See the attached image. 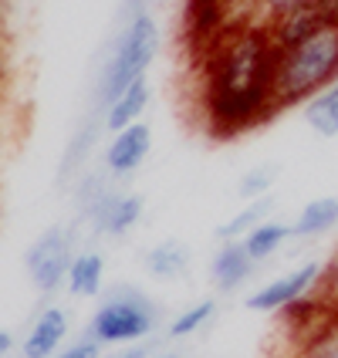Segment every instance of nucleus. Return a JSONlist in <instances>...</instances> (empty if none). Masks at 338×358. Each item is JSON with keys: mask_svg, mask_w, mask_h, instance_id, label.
Instances as JSON below:
<instances>
[{"mask_svg": "<svg viewBox=\"0 0 338 358\" xmlns=\"http://www.w3.org/2000/svg\"><path fill=\"white\" fill-rule=\"evenodd\" d=\"M199 55V112L213 139H234L278 115L274 41L267 24L240 20Z\"/></svg>", "mask_w": 338, "mask_h": 358, "instance_id": "1", "label": "nucleus"}, {"mask_svg": "<svg viewBox=\"0 0 338 358\" xmlns=\"http://www.w3.org/2000/svg\"><path fill=\"white\" fill-rule=\"evenodd\" d=\"M338 81V24H325L301 38L291 48H274V105L304 108L321 95L328 85Z\"/></svg>", "mask_w": 338, "mask_h": 358, "instance_id": "2", "label": "nucleus"}, {"mask_svg": "<svg viewBox=\"0 0 338 358\" xmlns=\"http://www.w3.org/2000/svg\"><path fill=\"white\" fill-rule=\"evenodd\" d=\"M162 48V31L153 10H139L132 14L129 24L122 27V34L112 44V55L105 58V68L99 75V88H95V105L108 108L119 99L129 85L146 78V71L153 68V61Z\"/></svg>", "mask_w": 338, "mask_h": 358, "instance_id": "3", "label": "nucleus"}, {"mask_svg": "<svg viewBox=\"0 0 338 358\" xmlns=\"http://www.w3.org/2000/svg\"><path fill=\"white\" fill-rule=\"evenodd\" d=\"M160 304L149 298L146 291L132 284H115L112 291H105L95 308V315L88 318L85 338L99 341L101 348H122V345H139L149 341L160 328Z\"/></svg>", "mask_w": 338, "mask_h": 358, "instance_id": "4", "label": "nucleus"}, {"mask_svg": "<svg viewBox=\"0 0 338 358\" xmlns=\"http://www.w3.org/2000/svg\"><path fill=\"white\" fill-rule=\"evenodd\" d=\"M78 257V227L75 223H55L41 234L27 254H24V271L41 294H55L68 280V267Z\"/></svg>", "mask_w": 338, "mask_h": 358, "instance_id": "5", "label": "nucleus"}, {"mask_svg": "<svg viewBox=\"0 0 338 358\" xmlns=\"http://www.w3.org/2000/svg\"><path fill=\"white\" fill-rule=\"evenodd\" d=\"M321 271H325V264H318V260H304V264H298V267H291V271L278 274L274 280L260 284L254 294H247L244 308H247V311H260V315L288 311V308H295V304H301V301L315 298Z\"/></svg>", "mask_w": 338, "mask_h": 358, "instance_id": "6", "label": "nucleus"}, {"mask_svg": "<svg viewBox=\"0 0 338 358\" xmlns=\"http://www.w3.org/2000/svg\"><path fill=\"white\" fill-rule=\"evenodd\" d=\"M240 20H254L251 0H186V38L199 51Z\"/></svg>", "mask_w": 338, "mask_h": 358, "instance_id": "7", "label": "nucleus"}, {"mask_svg": "<svg viewBox=\"0 0 338 358\" xmlns=\"http://www.w3.org/2000/svg\"><path fill=\"white\" fill-rule=\"evenodd\" d=\"M153 152V129L139 122V125H129L115 132L108 145H105V156H101V166H105V176L112 182H122V179H132L139 173V166L149 159Z\"/></svg>", "mask_w": 338, "mask_h": 358, "instance_id": "8", "label": "nucleus"}, {"mask_svg": "<svg viewBox=\"0 0 338 358\" xmlns=\"http://www.w3.org/2000/svg\"><path fill=\"white\" fill-rule=\"evenodd\" d=\"M68 331H71L68 311L58 308V304H51V308H44L38 318L31 321L27 335L20 341V355L24 358H55L61 348H64Z\"/></svg>", "mask_w": 338, "mask_h": 358, "instance_id": "9", "label": "nucleus"}, {"mask_svg": "<svg viewBox=\"0 0 338 358\" xmlns=\"http://www.w3.org/2000/svg\"><path fill=\"white\" fill-rule=\"evenodd\" d=\"M142 213H146V199L139 193H122V189H115L88 223H92V230L99 237H125V234H132L139 227Z\"/></svg>", "mask_w": 338, "mask_h": 358, "instance_id": "10", "label": "nucleus"}, {"mask_svg": "<svg viewBox=\"0 0 338 358\" xmlns=\"http://www.w3.org/2000/svg\"><path fill=\"white\" fill-rule=\"evenodd\" d=\"M254 271H258V264L254 257L247 254V247H244V240H227V243H220L213 260H210V278L217 284V291H237L244 287L247 280L254 278Z\"/></svg>", "mask_w": 338, "mask_h": 358, "instance_id": "11", "label": "nucleus"}, {"mask_svg": "<svg viewBox=\"0 0 338 358\" xmlns=\"http://www.w3.org/2000/svg\"><path fill=\"white\" fill-rule=\"evenodd\" d=\"M149 101H153V88H149V78H142L136 85H129L108 108H101V125L112 136L122 132V129H129V125H139L146 108H149Z\"/></svg>", "mask_w": 338, "mask_h": 358, "instance_id": "12", "label": "nucleus"}, {"mask_svg": "<svg viewBox=\"0 0 338 358\" xmlns=\"http://www.w3.org/2000/svg\"><path fill=\"white\" fill-rule=\"evenodd\" d=\"M64 291L71 298H101L105 294V254L95 250V247L78 250V257L68 267Z\"/></svg>", "mask_w": 338, "mask_h": 358, "instance_id": "13", "label": "nucleus"}, {"mask_svg": "<svg viewBox=\"0 0 338 358\" xmlns=\"http://www.w3.org/2000/svg\"><path fill=\"white\" fill-rule=\"evenodd\" d=\"M146 271H149V278L156 280H179L190 274V267H193V250L183 243V240H160L156 247H149L146 250Z\"/></svg>", "mask_w": 338, "mask_h": 358, "instance_id": "14", "label": "nucleus"}, {"mask_svg": "<svg viewBox=\"0 0 338 358\" xmlns=\"http://www.w3.org/2000/svg\"><path fill=\"white\" fill-rule=\"evenodd\" d=\"M338 227V196H315L291 220V230L298 240H318Z\"/></svg>", "mask_w": 338, "mask_h": 358, "instance_id": "15", "label": "nucleus"}, {"mask_svg": "<svg viewBox=\"0 0 338 358\" xmlns=\"http://www.w3.org/2000/svg\"><path fill=\"white\" fill-rule=\"evenodd\" d=\"M291 358H338V311H325L304 335H298Z\"/></svg>", "mask_w": 338, "mask_h": 358, "instance_id": "16", "label": "nucleus"}, {"mask_svg": "<svg viewBox=\"0 0 338 358\" xmlns=\"http://www.w3.org/2000/svg\"><path fill=\"white\" fill-rule=\"evenodd\" d=\"M291 237H295L291 223H284V220H264L260 227H254V230L244 237V247H247V254L254 257V264H264V260L274 257Z\"/></svg>", "mask_w": 338, "mask_h": 358, "instance_id": "17", "label": "nucleus"}, {"mask_svg": "<svg viewBox=\"0 0 338 358\" xmlns=\"http://www.w3.org/2000/svg\"><path fill=\"white\" fill-rule=\"evenodd\" d=\"M271 210H274V196H260V199L244 203L234 217L223 220L217 227V240L220 243H227V240H244L254 227H260L264 220H271Z\"/></svg>", "mask_w": 338, "mask_h": 358, "instance_id": "18", "label": "nucleus"}, {"mask_svg": "<svg viewBox=\"0 0 338 358\" xmlns=\"http://www.w3.org/2000/svg\"><path fill=\"white\" fill-rule=\"evenodd\" d=\"M304 122L321 139H338V81L304 105Z\"/></svg>", "mask_w": 338, "mask_h": 358, "instance_id": "19", "label": "nucleus"}, {"mask_svg": "<svg viewBox=\"0 0 338 358\" xmlns=\"http://www.w3.org/2000/svg\"><path fill=\"white\" fill-rule=\"evenodd\" d=\"M217 318V301L213 298H203V301H193L190 308H183L176 318L169 321V328H166V338H190V335H197V331H203L210 321Z\"/></svg>", "mask_w": 338, "mask_h": 358, "instance_id": "20", "label": "nucleus"}, {"mask_svg": "<svg viewBox=\"0 0 338 358\" xmlns=\"http://www.w3.org/2000/svg\"><path fill=\"white\" fill-rule=\"evenodd\" d=\"M281 169L278 162H260L254 169H247L237 182V193L244 203H251V199H260V196H271V186L278 182Z\"/></svg>", "mask_w": 338, "mask_h": 358, "instance_id": "21", "label": "nucleus"}, {"mask_svg": "<svg viewBox=\"0 0 338 358\" xmlns=\"http://www.w3.org/2000/svg\"><path fill=\"white\" fill-rule=\"evenodd\" d=\"M308 7H311V0H251V14L260 24H274V20L308 10Z\"/></svg>", "mask_w": 338, "mask_h": 358, "instance_id": "22", "label": "nucleus"}, {"mask_svg": "<svg viewBox=\"0 0 338 358\" xmlns=\"http://www.w3.org/2000/svg\"><path fill=\"white\" fill-rule=\"evenodd\" d=\"M315 301H318L325 311H338V254L321 271L318 291H315Z\"/></svg>", "mask_w": 338, "mask_h": 358, "instance_id": "23", "label": "nucleus"}, {"mask_svg": "<svg viewBox=\"0 0 338 358\" xmlns=\"http://www.w3.org/2000/svg\"><path fill=\"white\" fill-rule=\"evenodd\" d=\"M95 132H99V125L95 122H88L85 129H81L78 136H75V142H71V149L64 152V162H61V173H71L75 166H78L85 156H88V149H92V142H95Z\"/></svg>", "mask_w": 338, "mask_h": 358, "instance_id": "24", "label": "nucleus"}, {"mask_svg": "<svg viewBox=\"0 0 338 358\" xmlns=\"http://www.w3.org/2000/svg\"><path fill=\"white\" fill-rule=\"evenodd\" d=\"M55 358H105V348H101L99 341H92V338H75L71 345H64L58 355Z\"/></svg>", "mask_w": 338, "mask_h": 358, "instance_id": "25", "label": "nucleus"}, {"mask_svg": "<svg viewBox=\"0 0 338 358\" xmlns=\"http://www.w3.org/2000/svg\"><path fill=\"white\" fill-rule=\"evenodd\" d=\"M153 355H156L153 338L139 341V345H122V348H115V352H105V358H153Z\"/></svg>", "mask_w": 338, "mask_h": 358, "instance_id": "26", "label": "nucleus"}, {"mask_svg": "<svg viewBox=\"0 0 338 358\" xmlns=\"http://www.w3.org/2000/svg\"><path fill=\"white\" fill-rule=\"evenodd\" d=\"M10 348H14V335H10L7 328H0V358L10 355Z\"/></svg>", "mask_w": 338, "mask_h": 358, "instance_id": "27", "label": "nucleus"}, {"mask_svg": "<svg viewBox=\"0 0 338 358\" xmlns=\"http://www.w3.org/2000/svg\"><path fill=\"white\" fill-rule=\"evenodd\" d=\"M129 3H132V14H139V10H149V7H146L149 0H129Z\"/></svg>", "mask_w": 338, "mask_h": 358, "instance_id": "28", "label": "nucleus"}, {"mask_svg": "<svg viewBox=\"0 0 338 358\" xmlns=\"http://www.w3.org/2000/svg\"><path fill=\"white\" fill-rule=\"evenodd\" d=\"M153 358H183V355H179V352H156Z\"/></svg>", "mask_w": 338, "mask_h": 358, "instance_id": "29", "label": "nucleus"}]
</instances>
